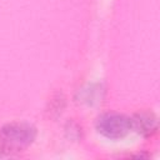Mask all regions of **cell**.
<instances>
[{
  "mask_svg": "<svg viewBox=\"0 0 160 160\" xmlns=\"http://www.w3.org/2000/svg\"><path fill=\"white\" fill-rule=\"evenodd\" d=\"M131 130H135L142 136H151L158 130V118L152 111H141L131 118Z\"/></svg>",
  "mask_w": 160,
  "mask_h": 160,
  "instance_id": "cell-3",
  "label": "cell"
},
{
  "mask_svg": "<svg viewBox=\"0 0 160 160\" xmlns=\"http://www.w3.org/2000/svg\"><path fill=\"white\" fill-rule=\"evenodd\" d=\"M96 130L108 139L119 140L131 131V120L129 116L118 112L102 114L96 120Z\"/></svg>",
  "mask_w": 160,
  "mask_h": 160,
  "instance_id": "cell-2",
  "label": "cell"
},
{
  "mask_svg": "<svg viewBox=\"0 0 160 160\" xmlns=\"http://www.w3.org/2000/svg\"><path fill=\"white\" fill-rule=\"evenodd\" d=\"M36 134V128L29 122H9L0 129V148L8 152L24 150L34 142Z\"/></svg>",
  "mask_w": 160,
  "mask_h": 160,
  "instance_id": "cell-1",
  "label": "cell"
}]
</instances>
